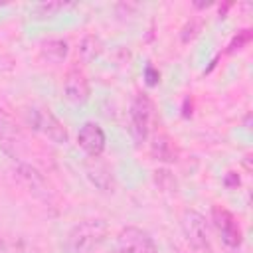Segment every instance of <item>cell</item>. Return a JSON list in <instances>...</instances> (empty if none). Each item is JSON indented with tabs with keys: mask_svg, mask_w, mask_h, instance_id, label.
<instances>
[{
	"mask_svg": "<svg viewBox=\"0 0 253 253\" xmlns=\"http://www.w3.org/2000/svg\"><path fill=\"white\" fill-rule=\"evenodd\" d=\"M109 225L105 219H83L67 233L63 241L65 253H93L107 239Z\"/></svg>",
	"mask_w": 253,
	"mask_h": 253,
	"instance_id": "cell-1",
	"label": "cell"
},
{
	"mask_svg": "<svg viewBox=\"0 0 253 253\" xmlns=\"http://www.w3.org/2000/svg\"><path fill=\"white\" fill-rule=\"evenodd\" d=\"M152 115H154V105L150 97L146 93H136L130 103V111H128V132L136 144L146 140Z\"/></svg>",
	"mask_w": 253,
	"mask_h": 253,
	"instance_id": "cell-2",
	"label": "cell"
},
{
	"mask_svg": "<svg viewBox=\"0 0 253 253\" xmlns=\"http://www.w3.org/2000/svg\"><path fill=\"white\" fill-rule=\"evenodd\" d=\"M26 121L34 130L42 132L51 142H55V144H65L67 142L65 126L59 123V119L49 109H45V107H30V109H26Z\"/></svg>",
	"mask_w": 253,
	"mask_h": 253,
	"instance_id": "cell-3",
	"label": "cell"
},
{
	"mask_svg": "<svg viewBox=\"0 0 253 253\" xmlns=\"http://www.w3.org/2000/svg\"><path fill=\"white\" fill-rule=\"evenodd\" d=\"M182 231L186 241L202 253H210L211 245H210V231H208V221L202 213H198L196 210H186L182 213Z\"/></svg>",
	"mask_w": 253,
	"mask_h": 253,
	"instance_id": "cell-4",
	"label": "cell"
},
{
	"mask_svg": "<svg viewBox=\"0 0 253 253\" xmlns=\"http://www.w3.org/2000/svg\"><path fill=\"white\" fill-rule=\"evenodd\" d=\"M211 221L219 233V239L225 247L229 249H237L243 241V233H241V227H239V221L235 219V215L221 208V206H213L211 208Z\"/></svg>",
	"mask_w": 253,
	"mask_h": 253,
	"instance_id": "cell-5",
	"label": "cell"
},
{
	"mask_svg": "<svg viewBox=\"0 0 253 253\" xmlns=\"http://www.w3.org/2000/svg\"><path fill=\"white\" fill-rule=\"evenodd\" d=\"M117 247L126 253H158L150 233L140 227H123L117 235Z\"/></svg>",
	"mask_w": 253,
	"mask_h": 253,
	"instance_id": "cell-6",
	"label": "cell"
},
{
	"mask_svg": "<svg viewBox=\"0 0 253 253\" xmlns=\"http://www.w3.org/2000/svg\"><path fill=\"white\" fill-rule=\"evenodd\" d=\"M63 95L71 105H83L89 99V79L79 63H73L63 79Z\"/></svg>",
	"mask_w": 253,
	"mask_h": 253,
	"instance_id": "cell-7",
	"label": "cell"
},
{
	"mask_svg": "<svg viewBox=\"0 0 253 253\" xmlns=\"http://www.w3.org/2000/svg\"><path fill=\"white\" fill-rule=\"evenodd\" d=\"M77 142H79L81 150H83L89 158H99V156L103 154V150H105L107 138H105L103 128H101L97 123L89 121V123H85V125L79 128V132H77Z\"/></svg>",
	"mask_w": 253,
	"mask_h": 253,
	"instance_id": "cell-8",
	"label": "cell"
},
{
	"mask_svg": "<svg viewBox=\"0 0 253 253\" xmlns=\"http://www.w3.org/2000/svg\"><path fill=\"white\" fill-rule=\"evenodd\" d=\"M18 176H20V180L28 186V190L34 192V196L43 198V200L49 198V186H47L45 178H43L34 166L20 164V166H18Z\"/></svg>",
	"mask_w": 253,
	"mask_h": 253,
	"instance_id": "cell-9",
	"label": "cell"
},
{
	"mask_svg": "<svg viewBox=\"0 0 253 253\" xmlns=\"http://www.w3.org/2000/svg\"><path fill=\"white\" fill-rule=\"evenodd\" d=\"M67 51H69L67 42H65V40H59V38H55V40H47V42H43L42 47H40V55H42V59L47 61V63H51V65L61 63V61L67 57Z\"/></svg>",
	"mask_w": 253,
	"mask_h": 253,
	"instance_id": "cell-10",
	"label": "cell"
},
{
	"mask_svg": "<svg viewBox=\"0 0 253 253\" xmlns=\"http://www.w3.org/2000/svg\"><path fill=\"white\" fill-rule=\"evenodd\" d=\"M152 154L156 156V160H164V162H174L176 160L174 144L164 134H160V136L154 138V142H152Z\"/></svg>",
	"mask_w": 253,
	"mask_h": 253,
	"instance_id": "cell-11",
	"label": "cell"
},
{
	"mask_svg": "<svg viewBox=\"0 0 253 253\" xmlns=\"http://www.w3.org/2000/svg\"><path fill=\"white\" fill-rule=\"evenodd\" d=\"M63 8H67V4H63V2H42L32 8V14L34 16H55Z\"/></svg>",
	"mask_w": 253,
	"mask_h": 253,
	"instance_id": "cell-12",
	"label": "cell"
},
{
	"mask_svg": "<svg viewBox=\"0 0 253 253\" xmlns=\"http://www.w3.org/2000/svg\"><path fill=\"white\" fill-rule=\"evenodd\" d=\"M249 42H251V30H249V28H245V30L237 32V36H233V40H231V42H229V45H227V53H233V51H237V49L245 47Z\"/></svg>",
	"mask_w": 253,
	"mask_h": 253,
	"instance_id": "cell-13",
	"label": "cell"
},
{
	"mask_svg": "<svg viewBox=\"0 0 253 253\" xmlns=\"http://www.w3.org/2000/svg\"><path fill=\"white\" fill-rule=\"evenodd\" d=\"M99 51H101V42L97 38L93 40V45H89V38H85L83 43H81V47H79V53H81L83 59H93Z\"/></svg>",
	"mask_w": 253,
	"mask_h": 253,
	"instance_id": "cell-14",
	"label": "cell"
},
{
	"mask_svg": "<svg viewBox=\"0 0 253 253\" xmlns=\"http://www.w3.org/2000/svg\"><path fill=\"white\" fill-rule=\"evenodd\" d=\"M196 34H198V24H196V22L186 24V26H184V30H182V42H184V43H186V42H190L192 38H196Z\"/></svg>",
	"mask_w": 253,
	"mask_h": 253,
	"instance_id": "cell-15",
	"label": "cell"
},
{
	"mask_svg": "<svg viewBox=\"0 0 253 253\" xmlns=\"http://www.w3.org/2000/svg\"><path fill=\"white\" fill-rule=\"evenodd\" d=\"M144 77H146V83H148L150 87L158 85V81H160V73H158L152 65H146V69H144Z\"/></svg>",
	"mask_w": 253,
	"mask_h": 253,
	"instance_id": "cell-16",
	"label": "cell"
},
{
	"mask_svg": "<svg viewBox=\"0 0 253 253\" xmlns=\"http://www.w3.org/2000/svg\"><path fill=\"white\" fill-rule=\"evenodd\" d=\"M237 184H239L237 174H235V172H229V174L225 176V186H237Z\"/></svg>",
	"mask_w": 253,
	"mask_h": 253,
	"instance_id": "cell-17",
	"label": "cell"
},
{
	"mask_svg": "<svg viewBox=\"0 0 253 253\" xmlns=\"http://www.w3.org/2000/svg\"><path fill=\"white\" fill-rule=\"evenodd\" d=\"M109 253H126V251H123V249H119V247H115L113 251H109Z\"/></svg>",
	"mask_w": 253,
	"mask_h": 253,
	"instance_id": "cell-18",
	"label": "cell"
}]
</instances>
